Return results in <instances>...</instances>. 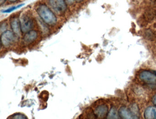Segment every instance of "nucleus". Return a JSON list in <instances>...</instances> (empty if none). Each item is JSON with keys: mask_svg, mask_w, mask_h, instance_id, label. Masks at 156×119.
Listing matches in <instances>:
<instances>
[{"mask_svg": "<svg viewBox=\"0 0 156 119\" xmlns=\"http://www.w3.org/2000/svg\"><path fill=\"white\" fill-rule=\"evenodd\" d=\"M20 21L22 32L26 33L30 31L33 26V21L30 16L27 14L23 15Z\"/></svg>", "mask_w": 156, "mask_h": 119, "instance_id": "nucleus-5", "label": "nucleus"}, {"mask_svg": "<svg viewBox=\"0 0 156 119\" xmlns=\"http://www.w3.org/2000/svg\"><path fill=\"white\" fill-rule=\"evenodd\" d=\"M37 12L45 23L51 26H53L56 24L57 22L56 16L45 5H40L37 8Z\"/></svg>", "mask_w": 156, "mask_h": 119, "instance_id": "nucleus-1", "label": "nucleus"}, {"mask_svg": "<svg viewBox=\"0 0 156 119\" xmlns=\"http://www.w3.org/2000/svg\"><path fill=\"white\" fill-rule=\"evenodd\" d=\"M75 0H65L66 4L68 5H72L73 3Z\"/></svg>", "mask_w": 156, "mask_h": 119, "instance_id": "nucleus-15", "label": "nucleus"}, {"mask_svg": "<svg viewBox=\"0 0 156 119\" xmlns=\"http://www.w3.org/2000/svg\"><path fill=\"white\" fill-rule=\"evenodd\" d=\"M144 118L147 119H156V106H149L145 110Z\"/></svg>", "mask_w": 156, "mask_h": 119, "instance_id": "nucleus-9", "label": "nucleus"}, {"mask_svg": "<svg viewBox=\"0 0 156 119\" xmlns=\"http://www.w3.org/2000/svg\"><path fill=\"white\" fill-rule=\"evenodd\" d=\"M139 78L145 83L151 85L156 84V74L155 71L152 72L149 70H143L140 73Z\"/></svg>", "mask_w": 156, "mask_h": 119, "instance_id": "nucleus-3", "label": "nucleus"}, {"mask_svg": "<svg viewBox=\"0 0 156 119\" xmlns=\"http://www.w3.org/2000/svg\"><path fill=\"white\" fill-rule=\"evenodd\" d=\"M10 117L8 118V119H10V118H11V119H28V118L24 114L21 113H16L15 114H13Z\"/></svg>", "mask_w": 156, "mask_h": 119, "instance_id": "nucleus-12", "label": "nucleus"}, {"mask_svg": "<svg viewBox=\"0 0 156 119\" xmlns=\"http://www.w3.org/2000/svg\"><path fill=\"white\" fill-rule=\"evenodd\" d=\"M23 5V4H21L20 5H17V6H13V7H11V8H9V9H7V10H4V11H3V12L5 13H11V12H12V11H14V10H16V9L21 7V6H22Z\"/></svg>", "mask_w": 156, "mask_h": 119, "instance_id": "nucleus-13", "label": "nucleus"}, {"mask_svg": "<svg viewBox=\"0 0 156 119\" xmlns=\"http://www.w3.org/2000/svg\"><path fill=\"white\" fill-rule=\"evenodd\" d=\"M48 3L51 8L58 14H62L66 9L65 0H48Z\"/></svg>", "mask_w": 156, "mask_h": 119, "instance_id": "nucleus-2", "label": "nucleus"}, {"mask_svg": "<svg viewBox=\"0 0 156 119\" xmlns=\"http://www.w3.org/2000/svg\"><path fill=\"white\" fill-rule=\"evenodd\" d=\"M119 115L122 119H137L136 114L132 112L130 110L125 106H122L119 109L118 112Z\"/></svg>", "mask_w": 156, "mask_h": 119, "instance_id": "nucleus-7", "label": "nucleus"}, {"mask_svg": "<svg viewBox=\"0 0 156 119\" xmlns=\"http://www.w3.org/2000/svg\"><path fill=\"white\" fill-rule=\"evenodd\" d=\"M17 1V0H9V1H10V2H16Z\"/></svg>", "mask_w": 156, "mask_h": 119, "instance_id": "nucleus-17", "label": "nucleus"}, {"mask_svg": "<svg viewBox=\"0 0 156 119\" xmlns=\"http://www.w3.org/2000/svg\"><path fill=\"white\" fill-rule=\"evenodd\" d=\"M107 117L108 119H117L118 116L116 110L114 108H112L108 113Z\"/></svg>", "mask_w": 156, "mask_h": 119, "instance_id": "nucleus-11", "label": "nucleus"}, {"mask_svg": "<svg viewBox=\"0 0 156 119\" xmlns=\"http://www.w3.org/2000/svg\"><path fill=\"white\" fill-rule=\"evenodd\" d=\"M108 112V108L107 105L102 104L98 106L95 109L94 113L97 118L103 119L107 116Z\"/></svg>", "mask_w": 156, "mask_h": 119, "instance_id": "nucleus-6", "label": "nucleus"}, {"mask_svg": "<svg viewBox=\"0 0 156 119\" xmlns=\"http://www.w3.org/2000/svg\"><path fill=\"white\" fill-rule=\"evenodd\" d=\"M75 1H76V2H83V0H75Z\"/></svg>", "mask_w": 156, "mask_h": 119, "instance_id": "nucleus-16", "label": "nucleus"}, {"mask_svg": "<svg viewBox=\"0 0 156 119\" xmlns=\"http://www.w3.org/2000/svg\"><path fill=\"white\" fill-rule=\"evenodd\" d=\"M152 102L155 106H156V94H155L152 97Z\"/></svg>", "mask_w": 156, "mask_h": 119, "instance_id": "nucleus-14", "label": "nucleus"}, {"mask_svg": "<svg viewBox=\"0 0 156 119\" xmlns=\"http://www.w3.org/2000/svg\"><path fill=\"white\" fill-rule=\"evenodd\" d=\"M10 24L12 29L15 34L20 35L22 31L20 21L19 18L16 16L12 18L10 20Z\"/></svg>", "mask_w": 156, "mask_h": 119, "instance_id": "nucleus-8", "label": "nucleus"}, {"mask_svg": "<svg viewBox=\"0 0 156 119\" xmlns=\"http://www.w3.org/2000/svg\"><path fill=\"white\" fill-rule=\"evenodd\" d=\"M37 38V32L34 30H30L26 33L23 38V40L25 43L30 44L35 41Z\"/></svg>", "mask_w": 156, "mask_h": 119, "instance_id": "nucleus-10", "label": "nucleus"}, {"mask_svg": "<svg viewBox=\"0 0 156 119\" xmlns=\"http://www.w3.org/2000/svg\"><path fill=\"white\" fill-rule=\"evenodd\" d=\"M15 40V33L13 31L7 30L1 35V44L8 47L14 43Z\"/></svg>", "mask_w": 156, "mask_h": 119, "instance_id": "nucleus-4", "label": "nucleus"}]
</instances>
